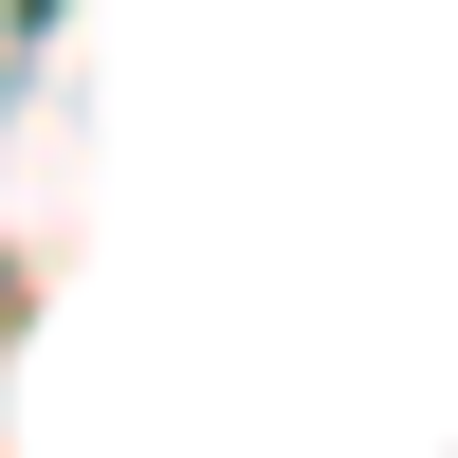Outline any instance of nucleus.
Wrapping results in <instances>:
<instances>
[]
</instances>
